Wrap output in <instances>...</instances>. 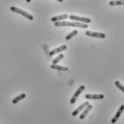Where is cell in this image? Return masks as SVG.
I'll list each match as a JSON object with an SVG mask.
<instances>
[{
    "label": "cell",
    "instance_id": "obj_1",
    "mask_svg": "<svg viewBox=\"0 0 124 124\" xmlns=\"http://www.w3.org/2000/svg\"><path fill=\"white\" fill-rule=\"evenodd\" d=\"M54 25L56 26H75V27H79V28H83L86 29L88 28V24L84 23H81V22H55Z\"/></svg>",
    "mask_w": 124,
    "mask_h": 124
},
{
    "label": "cell",
    "instance_id": "obj_2",
    "mask_svg": "<svg viewBox=\"0 0 124 124\" xmlns=\"http://www.w3.org/2000/svg\"><path fill=\"white\" fill-rule=\"evenodd\" d=\"M10 9H11V11H12L14 12L17 13V14H22V16H25L26 18H27V19H29V20H32V19H34V17H33V16H32L31 14H30L29 13L26 12H25V11H23V10H22V9L17 8V7H10Z\"/></svg>",
    "mask_w": 124,
    "mask_h": 124
},
{
    "label": "cell",
    "instance_id": "obj_3",
    "mask_svg": "<svg viewBox=\"0 0 124 124\" xmlns=\"http://www.w3.org/2000/svg\"><path fill=\"white\" fill-rule=\"evenodd\" d=\"M69 18L71 20L73 21H76V22H84V24H88L91 22V20L88 18H85V17H80V16H77L74 15H71L69 16Z\"/></svg>",
    "mask_w": 124,
    "mask_h": 124
},
{
    "label": "cell",
    "instance_id": "obj_4",
    "mask_svg": "<svg viewBox=\"0 0 124 124\" xmlns=\"http://www.w3.org/2000/svg\"><path fill=\"white\" fill-rule=\"evenodd\" d=\"M84 89H85V86L82 85V86H81L79 87V88L76 90V93H74V95L73 96V97L71 98V99L70 101V103H71V104H74L75 102L76 101V100L78 98L79 95L84 91Z\"/></svg>",
    "mask_w": 124,
    "mask_h": 124
},
{
    "label": "cell",
    "instance_id": "obj_5",
    "mask_svg": "<svg viewBox=\"0 0 124 124\" xmlns=\"http://www.w3.org/2000/svg\"><path fill=\"white\" fill-rule=\"evenodd\" d=\"M85 34L87 36L91 37H96V38H101V39H103L106 37L105 34L103 33H99V32H93V31H86L85 32Z\"/></svg>",
    "mask_w": 124,
    "mask_h": 124
},
{
    "label": "cell",
    "instance_id": "obj_6",
    "mask_svg": "<svg viewBox=\"0 0 124 124\" xmlns=\"http://www.w3.org/2000/svg\"><path fill=\"white\" fill-rule=\"evenodd\" d=\"M89 105V103L88 102H84V103H82L78 108H77L72 113V116H76V115H78L80 112H81L86 107H87Z\"/></svg>",
    "mask_w": 124,
    "mask_h": 124
},
{
    "label": "cell",
    "instance_id": "obj_7",
    "mask_svg": "<svg viewBox=\"0 0 124 124\" xmlns=\"http://www.w3.org/2000/svg\"><path fill=\"white\" fill-rule=\"evenodd\" d=\"M124 105H122V106L120 107V108H119V110L118 111V112L116 113L115 116L113 118V119L111 120L112 124H115V123H116V121L118 120V118H120V116H121L122 113L124 112Z\"/></svg>",
    "mask_w": 124,
    "mask_h": 124
},
{
    "label": "cell",
    "instance_id": "obj_8",
    "mask_svg": "<svg viewBox=\"0 0 124 124\" xmlns=\"http://www.w3.org/2000/svg\"><path fill=\"white\" fill-rule=\"evenodd\" d=\"M85 97L86 99L100 100L104 99V95L103 94H86Z\"/></svg>",
    "mask_w": 124,
    "mask_h": 124
},
{
    "label": "cell",
    "instance_id": "obj_9",
    "mask_svg": "<svg viewBox=\"0 0 124 124\" xmlns=\"http://www.w3.org/2000/svg\"><path fill=\"white\" fill-rule=\"evenodd\" d=\"M66 48H67V46L66 45H63V46L57 48V49H53L52 51H51L49 54V56H54L56 54H58V53H60L63 51H65L66 49Z\"/></svg>",
    "mask_w": 124,
    "mask_h": 124
},
{
    "label": "cell",
    "instance_id": "obj_10",
    "mask_svg": "<svg viewBox=\"0 0 124 124\" xmlns=\"http://www.w3.org/2000/svg\"><path fill=\"white\" fill-rule=\"evenodd\" d=\"M69 18L68 15L67 14H63V15H60V16H54L51 18V22H59V21H62L63 19H66Z\"/></svg>",
    "mask_w": 124,
    "mask_h": 124
},
{
    "label": "cell",
    "instance_id": "obj_11",
    "mask_svg": "<svg viewBox=\"0 0 124 124\" xmlns=\"http://www.w3.org/2000/svg\"><path fill=\"white\" fill-rule=\"evenodd\" d=\"M92 108H93V106H92V105H90V104H89L87 107H86V108H85V110L82 112V113H81V116H80V119H81V120L84 119V118L86 116L87 114L91 111V110L92 109Z\"/></svg>",
    "mask_w": 124,
    "mask_h": 124
},
{
    "label": "cell",
    "instance_id": "obj_12",
    "mask_svg": "<svg viewBox=\"0 0 124 124\" xmlns=\"http://www.w3.org/2000/svg\"><path fill=\"white\" fill-rule=\"evenodd\" d=\"M51 68L52 69H56V70H59V71H66L69 70V69L67 67L62 66H59L57 64H52L51 66Z\"/></svg>",
    "mask_w": 124,
    "mask_h": 124
},
{
    "label": "cell",
    "instance_id": "obj_13",
    "mask_svg": "<svg viewBox=\"0 0 124 124\" xmlns=\"http://www.w3.org/2000/svg\"><path fill=\"white\" fill-rule=\"evenodd\" d=\"M25 97H26V94H25V93H22V94H20L19 96H16V98H14V99L12 100V103L14 104H16V103H17L18 102H19L21 100L25 99Z\"/></svg>",
    "mask_w": 124,
    "mask_h": 124
},
{
    "label": "cell",
    "instance_id": "obj_14",
    "mask_svg": "<svg viewBox=\"0 0 124 124\" xmlns=\"http://www.w3.org/2000/svg\"><path fill=\"white\" fill-rule=\"evenodd\" d=\"M109 5L111 6H118V5H124V0H115L111 1L109 2Z\"/></svg>",
    "mask_w": 124,
    "mask_h": 124
},
{
    "label": "cell",
    "instance_id": "obj_15",
    "mask_svg": "<svg viewBox=\"0 0 124 124\" xmlns=\"http://www.w3.org/2000/svg\"><path fill=\"white\" fill-rule=\"evenodd\" d=\"M77 34H78V31H77V30H74L73 31H71L70 34H69L66 37V40H70L71 38H73L74 37H75Z\"/></svg>",
    "mask_w": 124,
    "mask_h": 124
},
{
    "label": "cell",
    "instance_id": "obj_16",
    "mask_svg": "<svg viewBox=\"0 0 124 124\" xmlns=\"http://www.w3.org/2000/svg\"><path fill=\"white\" fill-rule=\"evenodd\" d=\"M63 54H59L55 59H54V61H53V64H57L59 62H60L61 60H62V59L63 58Z\"/></svg>",
    "mask_w": 124,
    "mask_h": 124
},
{
    "label": "cell",
    "instance_id": "obj_17",
    "mask_svg": "<svg viewBox=\"0 0 124 124\" xmlns=\"http://www.w3.org/2000/svg\"><path fill=\"white\" fill-rule=\"evenodd\" d=\"M115 85H116V86L117 87V88H118L122 92H124V86L119 82V81H116V82H115Z\"/></svg>",
    "mask_w": 124,
    "mask_h": 124
},
{
    "label": "cell",
    "instance_id": "obj_18",
    "mask_svg": "<svg viewBox=\"0 0 124 124\" xmlns=\"http://www.w3.org/2000/svg\"><path fill=\"white\" fill-rule=\"evenodd\" d=\"M56 1H60V2H62L63 0H56Z\"/></svg>",
    "mask_w": 124,
    "mask_h": 124
},
{
    "label": "cell",
    "instance_id": "obj_19",
    "mask_svg": "<svg viewBox=\"0 0 124 124\" xmlns=\"http://www.w3.org/2000/svg\"><path fill=\"white\" fill-rule=\"evenodd\" d=\"M26 1L27 2H30V1H31V0H26Z\"/></svg>",
    "mask_w": 124,
    "mask_h": 124
}]
</instances>
